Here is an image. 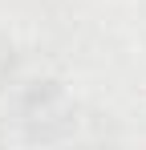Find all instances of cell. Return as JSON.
<instances>
[{
    "label": "cell",
    "instance_id": "cell-1",
    "mask_svg": "<svg viewBox=\"0 0 146 150\" xmlns=\"http://www.w3.org/2000/svg\"><path fill=\"white\" fill-rule=\"evenodd\" d=\"M16 122L33 142H57L77 122V101L61 77H28L16 85Z\"/></svg>",
    "mask_w": 146,
    "mask_h": 150
},
{
    "label": "cell",
    "instance_id": "cell-2",
    "mask_svg": "<svg viewBox=\"0 0 146 150\" xmlns=\"http://www.w3.org/2000/svg\"><path fill=\"white\" fill-rule=\"evenodd\" d=\"M16 73H21V53L12 45V37L0 33V93H8L16 85Z\"/></svg>",
    "mask_w": 146,
    "mask_h": 150
},
{
    "label": "cell",
    "instance_id": "cell-3",
    "mask_svg": "<svg viewBox=\"0 0 146 150\" xmlns=\"http://www.w3.org/2000/svg\"><path fill=\"white\" fill-rule=\"evenodd\" d=\"M138 37H142V45H146V0H142V8H138Z\"/></svg>",
    "mask_w": 146,
    "mask_h": 150
}]
</instances>
